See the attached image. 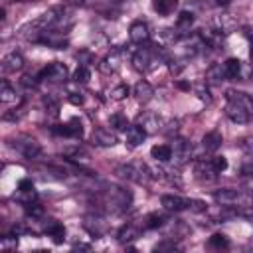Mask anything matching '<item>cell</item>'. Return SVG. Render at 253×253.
Wrapping results in <instances>:
<instances>
[{
    "mask_svg": "<svg viewBox=\"0 0 253 253\" xmlns=\"http://www.w3.org/2000/svg\"><path fill=\"white\" fill-rule=\"evenodd\" d=\"M128 38H130V42L136 43V45H144V43H148V40H150L148 24L142 22V20L132 22L130 28H128Z\"/></svg>",
    "mask_w": 253,
    "mask_h": 253,
    "instance_id": "12",
    "label": "cell"
},
{
    "mask_svg": "<svg viewBox=\"0 0 253 253\" xmlns=\"http://www.w3.org/2000/svg\"><path fill=\"white\" fill-rule=\"evenodd\" d=\"M144 138H146V130H144L140 125H130V126L126 128L125 142H126L130 148H134V146L142 144V140H144Z\"/></svg>",
    "mask_w": 253,
    "mask_h": 253,
    "instance_id": "20",
    "label": "cell"
},
{
    "mask_svg": "<svg viewBox=\"0 0 253 253\" xmlns=\"http://www.w3.org/2000/svg\"><path fill=\"white\" fill-rule=\"evenodd\" d=\"M0 101L2 103H12V101H18V95H16V89L6 81L2 79L0 83Z\"/></svg>",
    "mask_w": 253,
    "mask_h": 253,
    "instance_id": "27",
    "label": "cell"
},
{
    "mask_svg": "<svg viewBox=\"0 0 253 253\" xmlns=\"http://www.w3.org/2000/svg\"><path fill=\"white\" fill-rule=\"evenodd\" d=\"M194 174H196V178H198V180L211 182V180H215L217 170L213 168L211 160L208 158V160H198V162H196V166H194Z\"/></svg>",
    "mask_w": 253,
    "mask_h": 253,
    "instance_id": "16",
    "label": "cell"
},
{
    "mask_svg": "<svg viewBox=\"0 0 253 253\" xmlns=\"http://www.w3.org/2000/svg\"><path fill=\"white\" fill-rule=\"evenodd\" d=\"M176 6H178V0H152V8H154V12H158L160 16L172 14Z\"/></svg>",
    "mask_w": 253,
    "mask_h": 253,
    "instance_id": "26",
    "label": "cell"
},
{
    "mask_svg": "<svg viewBox=\"0 0 253 253\" xmlns=\"http://www.w3.org/2000/svg\"><path fill=\"white\" fill-rule=\"evenodd\" d=\"M160 204H162V208L168 210V211H184V210L202 211V210H206V204H204V202L190 200V198H182V196H174V194H164V196L160 198Z\"/></svg>",
    "mask_w": 253,
    "mask_h": 253,
    "instance_id": "7",
    "label": "cell"
},
{
    "mask_svg": "<svg viewBox=\"0 0 253 253\" xmlns=\"http://www.w3.org/2000/svg\"><path fill=\"white\" fill-rule=\"evenodd\" d=\"M206 77H208L210 81H213V83H217V81H225L227 77H225V71H223V63H217V65H211V67L208 69V73H206Z\"/></svg>",
    "mask_w": 253,
    "mask_h": 253,
    "instance_id": "28",
    "label": "cell"
},
{
    "mask_svg": "<svg viewBox=\"0 0 253 253\" xmlns=\"http://www.w3.org/2000/svg\"><path fill=\"white\" fill-rule=\"evenodd\" d=\"M237 146L241 150H245L247 154H253V134H247V136H241L237 140Z\"/></svg>",
    "mask_w": 253,
    "mask_h": 253,
    "instance_id": "35",
    "label": "cell"
},
{
    "mask_svg": "<svg viewBox=\"0 0 253 253\" xmlns=\"http://www.w3.org/2000/svg\"><path fill=\"white\" fill-rule=\"evenodd\" d=\"M0 247L4 249V251H10V249H16L18 247V235H4L2 239H0Z\"/></svg>",
    "mask_w": 253,
    "mask_h": 253,
    "instance_id": "34",
    "label": "cell"
},
{
    "mask_svg": "<svg viewBox=\"0 0 253 253\" xmlns=\"http://www.w3.org/2000/svg\"><path fill=\"white\" fill-rule=\"evenodd\" d=\"M14 2H26V0H14Z\"/></svg>",
    "mask_w": 253,
    "mask_h": 253,
    "instance_id": "44",
    "label": "cell"
},
{
    "mask_svg": "<svg viewBox=\"0 0 253 253\" xmlns=\"http://www.w3.org/2000/svg\"><path fill=\"white\" fill-rule=\"evenodd\" d=\"M239 170H241V176H253V154H247V158H243Z\"/></svg>",
    "mask_w": 253,
    "mask_h": 253,
    "instance_id": "36",
    "label": "cell"
},
{
    "mask_svg": "<svg viewBox=\"0 0 253 253\" xmlns=\"http://www.w3.org/2000/svg\"><path fill=\"white\" fill-rule=\"evenodd\" d=\"M166 221H168V219H166V215H162V213H148V215L142 217L140 227H142V229H156V227H162Z\"/></svg>",
    "mask_w": 253,
    "mask_h": 253,
    "instance_id": "25",
    "label": "cell"
},
{
    "mask_svg": "<svg viewBox=\"0 0 253 253\" xmlns=\"http://www.w3.org/2000/svg\"><path fill=\"white\" fill-rule=\"evenodd\" d=\"M215 4L223 8V6H229V4H231V0H215Z\"/></svg>",
    "mask_w": 253,
    "mask_h": 253,
    "instance_id": "43",
    "label": "cell"
},
{
    "mask_svg": "<svg viewBox=\"0 0 253 253\" xmlns=\"http://www.w3.org/2000/svg\"><path fill=\"white\" fill-rule=\"evenodd\" d=\"M192 24H194V14L192 12H180V16L176 20V30H190Z\"/></svg>",
    "mask_w": 253,
    "mask_h": 253,
    "instance_id": "31",
    "label": "cell"
},
{
    "mask_svg": "<svg viewBox=\"0 0 253 253\" xmlns=\"http://www.w3.org/2000/svg\"><path fill=\"white\" fill-rule=\"evenodd\" d=\"M227 103H225V115L229 121L237 125H245L253 119V97L243 91H227Z\"/></svg>",
    "mask_w": 253,
    "mask_h": 253,
    "instance_id": "1",
    "label": "cell"
},
{
    "mask_svg": "<svg viewBox=\"0 0 253 253\" xmlns=\"http://www.w3.org/2000/svg\"><path fill=\"white\" fill-rule=\"evenodd\" d=\"M115 174L123 180H128V182H134V184H140V186H148L150 180H152V170L140 160L119 164L115 168Z\"/></svg>",
    "mask_w": 253,
    "mask_h": 253,
    "instance_id": "4",
    "label": "cell"
},
{
    "mask_svg": "<svg viewBox=\"0 0 253 253\" xmlns=\"http://www.w3.org/2000/svg\"><path fill=\"white\" fill-rule=\"evenodd\" d=\"M221 142H223L221 132H219V130H210V132H206L204 138H202V148H204L206 152H215V150L221 146Z\"/></svg>",
    "mask_w": 253,
    "mask_h": 253,
    "instance_id": "21",
    "label": "cell"
},
{
    "mask_svg": "<svg viewBox=\"0 0 253 253\" xmlns=\"http://www.w3.org/2000/svg\"><path fill=\"white\" fill-rule=\"evenodd\" d=\"M213 202L241 211L253 206V194L247 188H221L213 192Z\"/></svg>",
    "mask_w": 253,
    "mask_h": 253,
    "instance_id": "3",
    "label": "cell"
},
{
    "mask_svg": "<svg viewBox=\"0 0 253 253\" xmlns=\"http://www.w3.org/2000/svg\"><path fill=\"white\" fill-rule=\"evenodd\" d=\"M160 53H162V51H160L158 47L144 43V45H140V47H138V49L132 53L130 63H132V67H134L136 71L146 73L148 69H152V67L156 65V57H158Z\"/></svg>",
    "mask_w": 253,
    "mask_h": 253,
    "instance_id": "5",
    "label": "cell"
},
{
    "mask_svg": "<svg viewBox=\"0 0 253 253\" xmlns=\"http://www.w3.org/2000/svg\"><path fill=\"white\" fill-rule=\"evenodd\" d=\"M128 93H130L128 85H125V83H123V85H117V87H113V89H111V99H113V101H123Z\"/></svg>",
    "mask_w": 253,
    "mask_h": 253,
    "instance_id": "33",
    "label": "cell"
},
{
    "mask_svg": "<svg viewBox=\"0 0 253 253\" xmlns=\"http://www.w3.org/2000/svg\"><path fill=\"white\" fill-rule=\"evenodd\" d=\"M18 190H20V192H30V190H34V182H32L30 178H22V180L18 182Z\"/></svg>",
    "mask_w": 253,
    "mask_h": 253,
    "instance_id": "40",
    "label": "cell"
},
{
    "mask_svg": "<svg viewBox=\"0 0 253 253\" xmlns=\"http://www.w3.org/2000/svg\"><path fill=\"white\" fill-rule=\"evenodd\" d=\"M42 231L45 235H49L55 243H63V239H65V227L57 219H45V221H42Z\"/></svg>",
    "mask_w": 253,
    "mask_h": 253,
    "instance_id": "15",
    "label": "cell"
},
{
    "mask_svg": "<svg viewBox=\"0 0 253 253\" xmlns=\"http://www.w3.org/2000/svg\"><path fill=\"white\" fill-rule=\"evenodd\" d=\"M38 77H40L42 81H49V83H65V81L69 79V69H67V65L61 63V61H51L49 65H45V67L38 73Z\"/></svg>",
    "mask_w": 253,
    "mask_h": 253,
    "instance_id": "8",
    "label": "cell"
},
{
    "mask_svg": "<svg viewBox=\"0 0 253 253\" xmlns=\"http://www.w3.org/2000/svg\"><path fill=\"white\" fill-rule=\"evenodd\" d=\"M121 63H123V53L121 49H111L99 63V71L105 73V75H111V73H117L121 69Z\"/></svg>",
    "mask_w": 253,
    "mask_h": 253,
    "instance_id": "11",
    "label": "cell"
},
{
    "mask_svg": "<svg viewBox=\"0 0 253 253\" xmlns=\"http://www.w3.org/2000/svg\"><path fill=\"white\" fill-rule=\"evenodd\" d=\"M223 71H225V77L227 79H239V75H241V61L239 59H235V57H229V59H225L223 61Z\"/></svg>",
    "mask_w": 253,
    "mask_h": 253,
    "instance_id": "23",
    "label": "cell"
},
{
    "mask_svg": "<svg viewBox=\"0 0 253 253\" xmlns=\"http://www.w3.org/2000/svg\"><path fill=\"white\" fill-rule=\"evenodd\" d=\"M109 125L115 128V130H126L130 125H128V121H126V117L125 115H121V113H117V115H111V119H109Z\"/></svg>",
    "mask_w": 253,
    "mask_h": 253,
    "instance_id": "29",
    "label": "cell"
},
{
    "mask_svg": "<svg viewBox=\"0 0 253 253\" xmlns=\"http://www.w3.org/2000/svg\"><path fill=\"white\" fill-rule=\"evenodd\" d=\"M150 156L158 162H168V160H172V146L170 144H156L150 148Z\"/></svg>",
    "mask_w": 253,
    "mask_h": 253,
    "instance_id": "24",
    "label": "cell"
},
{
    "mask_svg": "<svg viewBox=\"0 0 253 253\" xmlns=\"http://www.w3.org/2000/svg\"><path fill=\"white\" fill-rule=\"evenodd\" d=\"M132 95H134V99H136L138 103H148V101L152 99V95H154V87H152L148 81L140 79V81L132 87Z\"/></svg>",
    "mask_w": 253,
    "mask_h": 253,
    "instance_id": "18",
    "label": "cell"
},
{
    "mask_svg": "<svg viewBox=\"0 0 253 253\" xmlns=\"http://www.w3.org/2000/svg\"><path fill=\"white\" fill-rule=\"evenodd\" d=\"M91 142L97 144V146H115L117 136L107 128H95L93 134H91Z\"/></svg>",
    "mask_w": 253,
    "mask_h": 253,
    "instance_id": "19",
    "label": "cell"
},
{
    "mask_svg": "<svg viewBox=\"0 0 253 253\" xmlns=\"http://www.w3.org/2000/svg\"><path fill=\"white\" fill-rule=\"evenodd\" d=\"M170 146H172V160H174L176 166H182V164H186L190 160L192 144L186 138H174V142Z\"/></svg>",
    "mask_w": 253,
    "mask_h": 253,
    "instance_id": "10",
    "label": "cell"
},
{
    "mask_svg": "<svg viewBox=\"0 0 253 253\" xmlns=\"http://www.w3.org/2000/svg\"><path fill=\"white\" fill-rule=\"evenodd\" d=\"M22 67H24V57H22V53L12 51V53L4 55V59H2V73H16V71H20Z\"/></svg>",
    "mask_w": 253,
    "mask_h": 253,
    "instance_id": "17",
    "label": "cell"
},
{
    "mask_svg": "<svg viewBox=\"0 0 253 253\" xmlns=\"http://www.w3.org/2000/svg\"><path fill=\"white\" fill-rule=\"evenodd\" d=\"M83 227L93 235V237H103L107 233V221L97 215V213H91V215H85L83 217Z\"/></svg>",
    "mask_w": 253,
    "mask_h": 253,
    "instance_id": "13",
    "label": "cell"
},
{
    "mask_svg": "<svg viewBox=\"0 0 253 253\" xmlns=\"http://www.w3.org/2000/svg\"><path fill=\"white\" fill-rule=\"evenodd\" d=\"M8 144H10L18 154H22V156L28 158V160H34V158H38V156L42 154L40 142H38L36 138H32L30 134H16V136L8 138Z\"/></svg>",
    "mask_w": 253,
    "mask_h": 253,
    "instance_id": "6",
    "label": "cell"
},
{
    "mask_svg": "<svg viewBox=\"0 0 253 253\" xmlns=\"http://www.w3.org/2000/svg\"><path fill=\"white\" fill-rule=\"evenodd\" d=\"M89 79H91L89 67H87V65H79V67L75 69V73H73V81H75V83H87Z\"/></svg>",
    "mask_w": 253,
    "mask_h": 253,
    "instance_id": "32",
    "label": "cell"
},
{
    "mask_svg": "<svg viewBox=\"0 0 253 253\" xmlns=\"http://www.w3.org/2000/svg\"><path fill=\"white\" fill-rule=\"evenodd\" d=\"M69 101H71L73 105H81V103H83V97L77 95V93H71V95H69Z\"/></svg>",
    "mask_w": 253,
    "mask_h": 253,
    "instance_id": "41",
    "label": "cell"
},
{
    "mask_svg": "<svg viewBox=\"0 0 253 253\" xmlns=\"http://www.w3.org/2000/svg\"><path fill=\"white\" fill-rule=\"evenodd\" d=\"M138 125L146 130V134H152V132H164V121L158 117V115H154V113H142L140 117H138Z\"/></svg>",
    "mask_w": 253,
    "mask_h": 253,
    "instance_id": "14",
    "label": "cell"
},
{
    "mask_svg": "<svg viewBox=\"0 0 253 253\" xmlns=\"http://www.w3.org/2000/svg\"><path fill=\"white\" fill-rule=\"evenodd\" d=\"M43 105H45V109H49V113H51L53 117L57 115V109H59V107H57V101H55L53 97H49V95L43 97Z\"/></svg>",
    "mask_w": 253,
    "mask_h": 253,
    "instance_id": "38",
    "label": "cell"
},
{
    "mask_svg": "<svg viewBox=\"0 0 253 253\" xmlns=\"http://www.w3.org/2000/svg\"><path fill=\"white\" fill-rule=\"evenodd\" d=\"M99 208L103 211H109V213H123L125 210L130 208V202H132V196L130 192H126L125 188H119V186H107L105 190H97V196H95Z\"/></svg>",
    "mask_w": 253,
    "mask_h": 253,
    "instance_id": "2",
    "label": "cell"
},
{
    "mask_svg": "<svg viewBox=\"0 0 253 253\" xmlns=\"http://www.w3.org/2000/svg\"><path fill=\"white\" fill-rule=\"evenodd\" d=\"M208 245L213 247V249H227V247H229V239H227L223 233H213V235L210 237Z\"/></svg>",
    "mask_w": 253,
    "mask_h": 253,
    "instance_id": "30",
    "label": "cell"
},
{
    "mask_svg": "<svg viewBox=\"0 0 253 253\" xmlns=\"http://www.w3.org/2000/svg\"><path fill=\"white\" fill-rule=\"evenodd\" d=\"M40 81H42L40 77H32V75H24V79H22V85H24V87H32V89H34V87H38V83H40Z\"/></svg>",
    "mask_w": 253,
    "mask_h": 253,
    "instance_id": "39",
    "label": "cell"
},
{
    "mask_svg": "<svg viewBox=\"0 0 253 253\" xmlns=\"http://www.w3.org/2000/svg\"><path fill=\"white\" fill-rule=\"evenodd\" d=\"M210 160H211L213 168L217 170V174H221V172L227 168V158H225V156H213V158H210Z\"/></svg>",
    "mask_w": 253,
    "mask_h": 253,
    "instance_id": "37",
    "label": "cell"
},
{
    "mask_svg": "<svg viewBox=\"0 0 253 253\" xmlns=\"http://www.w3.org/2000/svg\"><path fill=\"white\" fill-rule=\"evenodd\" d=\"M51 132L57 134V136L81 138V134H83V125H81V121H79L77 117H73V119H69V121L63 123V125H53V126H51Z\"/></svg>",
    "mask_w": 253,
    "mask_h": 253,
    "instance_id": "9",
    "label": "cell"
},
{
    "mask_svg": "<svg viewBox=\"0 0 253 253\" xmlns=\"http://www.w3.org/2000/svg\"><path fill=\"white\" fill-rule=\"evenodd\" d=\"M243 188H247L251 194H253V176H245V182H243Z\"/></svg>",
    "mask_w": 253,
    "mask_h": 253,
    "instance_id": "42",
    "label": "cell"
},
{
    "mask_svg": "<svg viewBox=\"0 0 253 253\" xmlns=\"http://www.w3.org/2000/svg\"><path fill=\"white\" fill-rule=\"evenodd\" d=\"M140 231H142L140 225H136V223H126V225H123V227L119 229L117 239H119V243H128V241L136 239V237L140 235Z\"/></svg>",
    "mask_w": 253,
    "mask_h": 253,
    "instance_id": "22",
    "label": "cell"
}]
</instances>
